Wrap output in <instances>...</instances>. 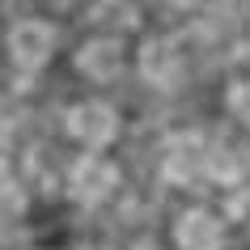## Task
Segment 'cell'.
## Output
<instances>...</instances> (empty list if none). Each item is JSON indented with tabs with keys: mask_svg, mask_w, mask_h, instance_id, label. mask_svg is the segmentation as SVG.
I'll return each instance as SVG.
<instances>
[{
	"mask_svg": "<svg viewBox=\"0 0 250 250\" xmlns=\"http://www.w3.org/2000/svg\"><path fill=\"white\" fill-rule=\"evenodd\" d=\"M68 132L77 136L81 145H106V140L119 132V119H115V110L102 106V102H77L68 110Z\"/></svg>",
	"mask_w": 250,
	"mask_h": 250,
	"instance_id": "6da1fadb",
	"label": "cell"
},
{
	"mask_svg": "<svg viewBox=\"0 0 250 250\" xmlns=\"http://www.w3.org/2000/svg\"><path fill=\"white\" fill-rule=\"evenodd\" d=\"M115 183H119V170L110 161H102V157H81L77 166H72V191H77L81 199H89V204L102 199V195H110Z\"/></svg>",
	"mask_w": 250,
	"mask_h": 250,
	"instance_id": "277c9868",
	"label": "cell"
},
{
	"mask_svg": "<svg viewBox=\"0 0 250 250\" xmlns=\"http://www.w3.org/2000/svg\"><path fill=\"white\" fill-rule=\"evenodd\" d=\"M229 110H233L242 123H250V81H237L229 89Z\"/></svg>",
	"mask_w": 250,
	"mask_h": 250,
	"instance_id": "9c48e42d",
	"label": "cell"
},
{
	"mask_svg": "<svg viewBox=\"0 0 250 250\" xmlns=\"http://www.w3.org/2000/svg\"><path fill=\"white\" fill-rule=\"evenodd\" d=\"M204 174H208L212 183H237V161L229 148H208V161H204Z\"/></svg>",
	"mask_w": 250,
	"mask_h": 250,
	"instance_id": "ba28073f",
	"label": "cell"
},
{
	"mask_svg": "<svg viewBox=\"0 0 250 250\" xmlns=\"http://www.w3.org/2000/svg\"><path fill=\"white\" fill-rule=\"evenodd\" d=\"M51 47H55V30L47 26V21H21V26H13V34H9V51H13V60L21 68H39L51 60Z\"/></svg>",
	"mask_w": 250,
	"mask_h": 250,
	"instance_id": "7a4b0ae2",
	"label": "cell"
},
{
	"mask_svg": "<svg viewBox=\"0 0 250 250\" xmlns=\"http://www.w3.org/2000/svg\"><path fill=\"white\" fill-rule=\"evenodd\" d=\"M140 72H145L148 85L170 89L174 81H178V51H174V42L170 39H148L140 47Z\"/></svg>",
	"mask_w": 250,
	"mask_h": 250,
	"instance_id": "5b68a950",
	"label": "cell"
},
{
	"mask_svg": "<svg viewBox=\"0 0 250 250\" xmlns=\"http://www.w3.org/2000/svg\"><path fill=\"white\" fill-rule=\"evenodd\" d=\"M77 64H81L85 77L110 81L119 72V64H123V47H119L115 39H93V42H85V51L77 55Z\"/></svg>",
	"mask_w": 250,
	"mask_h": 250,
	"instance_id": "52a82bcc",
	"label": "cell"
},
{
	"mask_svg": "<svg viewBox=\"0 0 250 250\" xmlns=\"http://www.w3.org/2000/svg\"><path fill=\"white\" fill-rule=\"evenodd\" d=\"M204 161H208V153H204V145H199V136H174L170 140V153H166V178L170 183H178V187H187V183H195L199 178V170H204Z\"/></svg>",
	"mask_w": 250,
	"mask_h": 250,
	"instance_id": "3957f363",
	"label": "cell"
},
{
	"mask_svg": "<svg viewBox=\"0 0 250 250\" xmlns=\"http://www.w3.org/2000/svg\"><path fill=\"white\" fill-rule=\"evenodd\" d=\"M4 204H9V208H21V195H17V187H13V183L4 187Z\"/></svg>",
	"mask_w": 250,
	"mask_h": 250,
	"instance_id": "30bf717a",
	"label": "cell"
},
{
	"mask_svg": "<svg viewBox=\"0 0 250 250\" xmlns=\"http://www.w3.org/2000/svg\"><path fill=\"white\" fill-rule=\"evenodd\" d=\"M136 250H153V246H148V242H140V246H136Z\"/></svg>",
	"mask_w": 250,
	"mask_h": 250,
	"instance_id": "8fae6325",
	"label": "cell"
},
{
	"mask_svg": "<svg viewBox=\"0 0 250 250\" xmlns=\"http://www.w3.org/2000/svg\"><path fill=\"white\" fill-rule=\"evenodd\" d=\"M174 237H178V246L183 250H221V221L212 216V212L195 208V212H187L183 221L174 225Z\"/></svg>",
	"mask_w": 250,
	"mask_h": 250,
	"instance_id": "8992f818",
	"label": "cell"
}]
</instances>
